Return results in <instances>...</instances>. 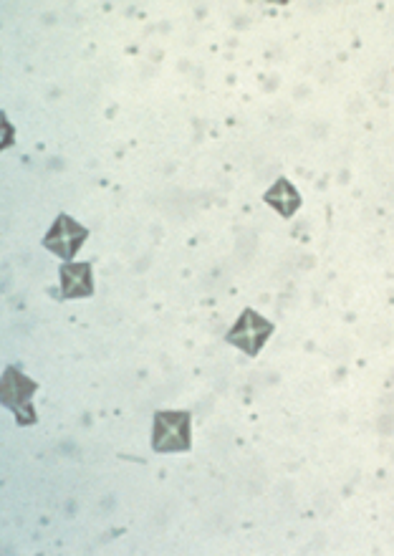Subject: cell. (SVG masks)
I'll use <instances>...</instances> for the list:
<instances>
[{"instance_id":"1","label":"cell","mask_w":394,"mask_h":556,"mask_svg":"<svg viewBox=\"0 0 394 556\" xmlns=\"http://www.w3.org/2000/svg\"><path fill=\"white\" fill-rule=\"evenodd\" d=\"M152 448L157 453L190 450V412H157Z\"/></svg>"},{"instance_id":"2","label":"cell","mask_w":394,"mask_h":556,"mask_svg":"<svg viewBox=\"0 0 394 556\" xmlns=\"http://www.w3.org/2000/svg\"><path fill=\"white\" fill-rule=\"evenodd\" d=\"M38 390V385L33 380H28L18 367H8L3 375V405L11 407L13 415L18 417V425H33L36 423V410L31 405L33 392Z\"/></svg>"},{"instance_id":"3","label":"cell","mask_w":394,"mask_h":556,"mask_svg":"<svg viewBox=\"0 0 394 556\" xmlns=\"http://www.w3.org/2000/svg\"><path fill=\"white\" fill-rule=\"evenodd\" d=\"M273 334V324L268 319H263L258 311L253 309H245L243 314H240L238 324H235L233 329L228 332V344H233V347H240L245 354H251V357H256L258 352H261V347L266 344V339Z\"/></svg>"},{"instance_id":"4","label":"cell","mask_w":394,"mask_h":556,"mask_svg":"<svg viewBox=\"0 0 394 556\" xmlns=\"http://www.w3.org/2000/svg\"><path fill=\"white\" fill-rule=\"evenodd\" d=\"M86 238H89V230H86L84 225H79L74 218H69V215H59L54 228L48 230L43 246H46L48 251H54L59 258L71 261V258L76 256V251L84 246Z\"/></svg>"},{"instance_id":"5","label":"cell","mask_w":394,"mask_h":556,"mask_svg":"<svg viewBox=\"0 0 394 556\" xmlns=\"http://www.w3.org/2000/svg\"><path fill=\"white\" fill-rule=\"evenodd\" d=\"M61 294L64 299H81L94 294L91 263H64L61 268Z\"/></svg>"},{"instance_id":"6","label":"cell","mask_w":394,"mask_h":556,"mask_svg":"<svg viewBox=\"0 0 394 556\" xmlns=\"http://www.w3.org/2000/svg\"><path fill=\"white\" fill-rule=\"evenodd\" d=\"M266 203L273 205V208H276L283 218H291V215L296 213L301 205L299 190L293 188L286 177H281V180H278L276 185H273V188L266 193Z\"/></svg>"}]
</instances>
